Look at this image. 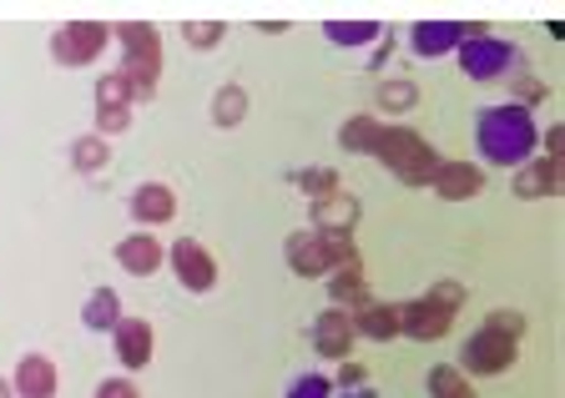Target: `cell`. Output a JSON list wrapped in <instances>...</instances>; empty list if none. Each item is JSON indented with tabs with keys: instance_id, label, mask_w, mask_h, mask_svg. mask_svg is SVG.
Instances as JSON below:
<instances>
[{
	"instance_id": "6da1fadb",
	"label": "cell",
	"mask_w": 565,
	"mask_h": 398,
	"mask_svg": "<svg viewBox=\"0 0 565 398\" xmlns=\"http://www.w3.org/2000/svg\"><path fill=\"white\" fill-rule=\"evenodd\" d=\"M475 147L490 166H525L541 147V127H535V111L515 101L484 106L475 111Z\"/></svg>"
},
{
	"instance_id": "7a4b0ae2",
	"label": "cell",
	"mask_w": 565,
	"mask_h": 398,
	"mask_svg": "<svg viewBox=\"0 0 565 398\" xmlns=\"http://www.w3.org/2000/svg\"><path fill=\"white\" fill-rule=\"evenodd\" d=\"M111 35L121 41V76H127L131 96H137V101H152L157 76H162V35L147 21H121Z\"/></svg>"
},
{
	"instance_id": "3957f363",
	"label": "cell",
	"mask_w": 565,
	"mask_h": 398,
	"mask_svg": "<svg viewBox=\"0 0 565 398\" xmlns=\"http://www.w3.org/2000/svg\"><path fill=\"white\" fill-rule=\"evenodd\" d=\"M374 157L399 176L404 187H429V176L439 166V152L414 127H384L374 141Z\"/></svg>"
},
{
	"instance_id": "277c9868",
	"label": "cell",
	"mask_w": 565,
	"mask_h": 398,
	"mask_svg": "<svg viewBox=\"0 0 565 398\" xmlns=\"http://www.w3.org/2000/svg\"><path fill=\"white\" fill-rule=\"evenodd\" d=\"M459 66H465L470 82H500V76H510L520 66V51L510 41H500V35H490L484 25H470V35L459 41Z\"/></svg>"
},
{
	"instance_id": "5b68a950",
	"label": "cell",
	"mask_w": 565,
	"mask_h": 398,
	"mask_svg": "<svg viewBox=\"0 0 565 398\" xmlns=\"http://www.w3.org/2000/svg\"><path fill=\"white\" fill-rule=\"evenodd\" d=\"M515 338H505V333H494V329H480L465 338V348H459V374H475V378H494V374H505L510 364H515Z\"/></svg>"
},
{
	"instance_id": "8992f818",
	"label": "cell",
	"mask_w": 565,
	"mask_h": 398,
	"mask_svg": "<svg viewBox=\"0 0 565 398\" xmlns=\"http://www.w3.org/2000/svg\"><path fill=\"white\" fill-rule=\"evenodd\" d=\"M106 41H111V31L102 21H71L51 35V51H56L61 66H92L106 51Z\"/></svg>"
},
{
	"instance_id": "52a82bcc",
	"label": "cell",
	"mask_w": 565,
	"mask_h": 398,
	"mask_svg": "<svg viewBox=\"0 0 565 398\" xmlns=\"http://www.w3.org/2000/svg\"><path fill=\"white\" fill-rule=\"evenodd\" d=\"M131 106H137V96H131L127 76H121V71H106L102 82H96V131H102V137L127 131L131 127Z\"/></svg>"
},
{
	"instance_id": "ba28073f",
	"label": "cell",
	"mask_w": 565,
	"mask_h": 398,
	"mask_svg": "<svg viewBox=\"0 0 565 398\" xmlns=\"http://www.w3.org/2000/svg\"><path fill=\"white\" fill-rule=\"evenodd\" d=\"M167 258H172V272L188 293H207L212 282H217V262H212V252L198 243V237H177Z\"/></svg>"
},
{
	"instance_id": "9c48e42d",
	"label": "cell",
	"mask_w": 565,
	"mask_h": 398,
	"mask_svg": "<svg viewBox=\"0 0 565 398\" xmlns=\"http://www.w3.org/2000/svg\"><path fill=\"white\" fill-rule=\"evenodd\" d=\"M449 329H455V313L429 303V298H414V303L399 308V333L414 343H435V338H445Z\"/></svg>"
},
{
	"instance_id": "30bf717a",
	"label": "cell",
	"mask_w": 565,
	"mask_h": 398,
	"mask_svg": "<svg viewBox=\"0 0 565 398\" xmlns=\"http://www.w3.org/2000/svg\"><path fill=\"white\" fill-rule=\"evenodd\" d=\"M288 268L298 272V278H329L333 262H329V237L313 233V227H303V233L288 237Z\"/></svg>"
},
{
	"instance_id": "8fae6325",
	"label": "cell",
	"mask_w": 565,
	"mask_h": 398,
	"mask_svg": "<svg viewBox=\"0 0 565 398\" xmlns=\"http://www.w3.org/2000/svg\"><path fill=\"white\" fill-rule=\"evenodd\" d=\"M111 343H117V358L127 374L152 364V323L147 318H121L117 329H111Z\"/></svg>"
},
{
	"instance_id": "7c38bea8",
	"label": "cell",
	"mask_w": 565,
	"mask_h": 398,
	"mask_svg": "<svg viewBox=\"0 0 565 398\" xmlns=\"http://www.w3.org/2000/svg\"><path fill=\"white\" fill-rule=\"evenodd\" d=\"M429 187H435V197H445V202H465V197H480L484 172L475 162H445V157H439Z\"/></svg>"
},
{
	"instance_id": "4fadbf2b",
	"label": "cell",
	"mask_w": 565,
	"mask_h": 398,
	"mask_svg": "<svg viewBox=\"0 0 565 398\" xmlns=\"http://www.w3.org/2000/svg\"><path fill=\"white\" fill-rule=\"evenodd\" d=\"M353 338H359V333H353L349 308H329V313L313 318V348L323 353V358H349Z\"/></svg>"
},
{
	"instance_id": "5bb4252c",
	"label": "cell",
	"mask_w": 565,
	"mask_h": 398,
	"mask_svg": "<svg viewBox=\"0 0 565 398\" xmlns=\"http://www.w3.org/2000/svg\"><path fill=\"white\" fill-rule=\"evenodd\" d=\"M15 398H56V364L46 353H25L15 364V378H11Z\"/></svg>"
},
{
	"instance_id": "9a60e30c",
	"label": "cell",
	"mask_w": 565,
	"mask_h": 398,
	"mask_svg": "<svg viewBox=\"0 0 565 398\" xmlns=\"http://www.w3.org/2000/svg\"><path fill=\"white\" fill-rule=\"evenodd\" d=\"M515 197L520 202H541V197H551L555 187H561V162H551V157H530L525 166H515Z\"/></svg>"
},
{
	"instance_id": "2e32d148",
	"label": "cell",
	"mask_w": 565,
	"mask_h": 398,
	"mask_svg": "<svg viewBox=\"0 0 565 398\" xmlns=\"http://www.w3.org/2000/svg\"><path fill=\"white\" fill-rule=\"evenodd\" d=\"M465 35H470V25H459V21H419L409 31V46H414V56H445V51H459Z\"/></svg>"
},
{
	"instance_id": "e0dca14e",
	"label": "cell",
	"mask_w": 565,
	"mask_h": 398,
	"mask_svg": "<svg viewBox=\"0 0 565 398\" xmlns=\"http://www.w3.org/2000/svg\"><path fill=\"white\" fill-rule=\"evenodd\" d=\"M117 262L131 272V278H152L162 268V237L152 233H131L117 243Z\"/></svg>"
},
{
	"instance_id": "ac0fdd59",
	"label": "cell",
	"mask_w": 565,
	"mask_h": 398,
	"mask_svg": "<svg viewBox=\"0 0 565 398\" xmlns=\"http://www.w3.org/2000/svg\"><path fill=\"white\" fill-rule=\"evenodd\" d=\"M353 223H359V197L343 187L313 202V233H353Z\"/></svg>"
},
{
	"instance_id": "d6986e66",
	"label": "cell",
	"mask_w": 565,
	"mask_h": 398,
	"mask_svg": "<svg viewBox=\"0 0 565 398\" xmlns=\"http://www.w3.org/2000/svg\"><path fill=\"white\" fill-rule=\"evenodd\" d=\"M172 212H177V197L167 182H141V187L131 192V217H137V223H147V227L172 223Z\"/></svg>"
},
{
	"instance_id": "ffe728a7",
	"label": "cell",
	"mask_w": 565,
	"mask_h": 398,
	"mask_svg": "<svg viewBox=\"0 0 565 398\" xmlns=\"http://www.w3.org/2000/svg\"><path fill=\"white\" fill-rule=\"evenodd\" d=\"M353 333H364V338L374 343H388V338H399V308H388V303H364V308H353Z\"/></svg>"
},
{
	"instance_id": "44dd1931",
	"label": "cell",
	"mask_w": 565,
	"mask_h": 398,
	"mask_svg": "<svg viewBox=\"0 0 565 398\" xmlns=\"http://www.w3.org/2000/svg\"><path fill=\"white\" fill-rule=\"evenodd\" d=\"M329 293H333V308H364V303H374V298H369L364 262H359V268H333L329 272Z\"/></svg>"
},
{
	"instance_id": "7402d4cb",
	"label": "cell",
	"mask_w": 565,
	"mask_h": 398,
	"mask_svg": "<svg viewBox=\"0 0 565 398\" xmlns=\"http://www.w3.org/2000/svg\"><path fill=\"white\" fill-rule=\"evenodd\" d=\"M82 318H86V329H92V333H111L121 323V298L111 293V288H96V293L86 298V313Z\"/></svg>"
},
{
	"instance_id": "603a6c76",
	"label": "cell",
	"mask_w": 565,
	"mask_h": 398,
	"mask_svg": "<svg viewBox=\"0 0 565 398\" xmlns=\"http://www.w3.org/2000/svg\"><path fill=\"white\" fill-rule=\"evenodd\" d=\"M323 35H329L333 46H374L379 35H384V25L379 21H329Z\"/></svg>"
},
{
	"instance_id": "cb8c5ba5",
	"label": "cell",
	"mask_w": 565,
	"mask_h": 398,
	"mask_svg": "<svg viewBox=\"0 0 565 398\" xmlns=\"http://www.w3.org/2000/svg\"><path fill=\"white\" fill-rule=\"evenodd\" d=\"M379 131H384V121L379 117H349L343 121V131H339V147L343 152H374Z\"/></svg>"
},
{
	"instance_id": "d4e9b609",
	"label": "cell",
	"mask_w": 565,
	"mask_h": 398,
	"mask_svg": "<svg viewBox=\"0 0 565 398\" xmlns=\"http://www.w3.org/2000/svg\"><path fill=\"white\" fill-rule=\"evenodd\" d=\"M414 101H419V82H409V76H388L384 86H379V111H414Z\"/></svg>"
},
{
	"instance_id": "484cf974",
	"label": "cell",
	"mask_w": 565,
	"mask_h": 398,
	"mask_svg": "<svg viewBox=\"0 0 565 398\" xmlns=\"http://www.w3.org/2000/svg\"><path fill=\"white\" fill-rule=\"evenodd\" d=\"M429 398H475L470 374H459V368H449V364L429 368Z\"/></svg>"
},
{
	"instance_id": "4316f807",
	"label": "cell",
	"mask_w": 565,
	"mask_h": 398,
	"mask_svg": "<svg viewBox=\"0 0 565 398\" xmlns=\"http://www.w3.org/2000/svg\"><path fill=\"white\" fill-rule=\"evenodd\" d=\"M247 117V92L243 86H223V92L212 96V121L217 127H237Z\"/></svg>"
},
{
	"instance_id": "83f0119b",
	"label": "cell",
	"mask_w": 565,
	"mask_h": 398,
	"mask_svg": "<svg viewBox=\"0 0 565 398\" xmlns=\"http://www.w3.org/2000/svg\"><path fill=\"white\" fill-rule=\"evenodd\" d=\"M294 182H298V187H303L313 202L329 197V192H339V172H333V166H308V172H298Z\"/></svg>"
},
{
	"instance_id": "f1b7e54d",
	"label": "cell",
	"mask_w": 565,
	"mask_h": 398,
	"mask_svg": "<svg viewBox=\"0 0 565 398\" xmlns=\"http://www.w3.org/2000/svg\"><path fill=\"white\" fill-rule=\"evenodd\" d=\"M510 86H515V106H525V111H535V106L545 101V82H535V76H530L525 66H520L515 76H510Z\"/></svg>"
},
{
	"instance_id": "f546056e",
	"label": "cell",
	"mask_w": 565,
	"mask_h": 398,
	"mask_svg": "<svg viewBox=\"0 0 565 398\" xmlns=\"http://www.w3.org/2000/svg\"><path fill=\"white\" fill-rule=\"evenodd\" d=\"M484 329H494V333H505V338H525V329H530V318L525 313H515V308H500V313H490L484 318Z\"/></svg>"
},
{
	"instance_id": "4dcf8cb0",
	"label": "cell",
	"mask_w": 565,
	"mask_h": 398,
	"mask_svg": "<svg viewBox=\"0 0 565 398\" xmlns=\"http://www.w3.org/2000/svg\"><path fill=\"white\" fill-rule=\"evenodd\" d=\"M71 162L82 166V172H96V166L106 162V141L102 137H82L76 147H71Z\"/></svg>"
},
{
	"instance_id": "1f68e13d",
	"label": "cell",
	"mask_w": 565,
	"mask_h": 398,
	"mask_svg": "<svg viewBox=\"0 0 565 398\" xmlns=\"http://www.w3.org/2000/svg\"><path fill=\"white\" fill-rule=\"evenodd\" d=\"M288 398H333V378H323V374H303L294 388H288Z\"/></svg>"
},
{
	"instance_id": "d6a6232c",
	"label": "cell",
	"mask_w": 565,
	"mask_h": 398,
	"mask_svg": "<svg viewBox=\"0 0 565 398\" xmlns=\"http://www.w3.org/2000/svg\"><path fill=\"white\" fill-rule=\"evenodd\" d=\"M182 35H188V46H217V41H223V21H207V25H198V21H188L182 25Z\"/></svg>"
},
{
	"instance_id": "836d02e7",
	"label": "cell",
	"mask_w": 565,
	"mask_h": 398,
	"mask_svg": "<svg viewBox=\"0 0 565 398\" xmlns=\"http://www.w3.org/2000/svg\"><path fill=\"white\" fill-rule=\"evenodd\" d=\"M424 298H429V303H439V308H449V313H459V303H465V288H459V282H449V278H439Z\"/></svg>"
},
{
	"instance_id": "e575fe53",
	"label": "cell",
	"mask_w": 565,
	"mask_h": 398,
	"mask_svg": "<svg viewBox=\"0 0 565 398\" xmlns=\"http://www.w3.org/2000/svg\"><path fill=\"white\" fill-rule=\"evenodd\" d=\"M96 398H141V394H137L131 378H106V384L96 388Z\"/></svg>"
},
{
	"instance_id": "d590c367",
	"label": "cell",
	"mask_w": 565,
	"mask_h": 398,
	"mask_svg": "<svg viewBox=\"0 0 565 398\" xmlns=\"http://www.w3.org/2000/svg\"><path fill=\"white\" fill-rule=\"evenodd\" d=\"M339 384H343V388H359V384H369L364 364H353V358H343V364H339Z\"/></svg>"
},
{
	"instance_id": "8d00e7d4",
	"label": "cell",
	"mask_w": 565,
	"mask_h": 398,
	"mask_svg": "<svg viewBox=\"0 0 565 398\" xmlns=\"http://www.w3.org/2000/svg\"><path fill=\"white\" fill-rule=\"evenodd\" d=\"M541 141H545V157H551V162H561V152H565V127H551Z\"/></svg>"
},
{
	"instance_id": "74e56055",
	"label": "cell",
	"mask_w": 565,
	"mask_h": 398,
	"mask_svg": "<svg viewBox=\"0 0 565 398\" xmlns=\"http://www.w3.org/2000/svg\"><path fill=\"white\" fill-rule=\"evenodd\" d=\"M0 398H15V388H11V384H6V378H0Z\"/></svg>"
},
{
	"instance_id": "f35d334b",
	"label": "cell",
	"mask_w": 565,
	"mask_h": 398,
	"mask_svg": "<svg viewBox=\"0 0 565 398\" xmlns=\"http://www.w3.org/2000/svg\"><path fill=\"white\" fill-rule=\"evenodd\" d=\"M349 398H374V394H369V388H359V394H349Z\"/></svg>"
}]
</instances>
